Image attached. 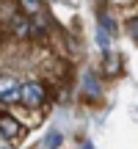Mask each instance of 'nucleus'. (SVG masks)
Instances as JSON below:
<instances>
[{"label":"nucleus","mask_w":138,"mask_h":149,"mask_svg":"<svg viewBox=\"0 0 138 149\" xmlns=\"http://www.w3.org/2000/svg\"><path fill=\"white\" fill-rule=\"evenodd\" d=\"M61 141H64V138H61V133H50L47 138H44V146H47V149H55V146H61Z\"/></svg>","instance_id":"8"},{"label":"nucleus","mask_w":138,"mask_h":149,"mask_svg":"<svg viewBox=\"0 0 138 149\" xmlns=\"http://www.w3.org/2000/svg\"><path fill=\"white\" fill-rule=\"evenodd\" d=\"M11 25H14V31L20 33V36H25V39H28V36H36V33H39V28L33 25L31 19H28V14H25V17H22V14L14 17V22H11Z\"/></svg>","instance_id":"4"},{"label":"nucleus","mask_w":138,"mask_h":149,"mask_svg":"<svg viewBox=\"0 0 138 149\" xmlns=\"http://www.w3.org/2000/svg\"><path fill=\"white\" fill-rule=\"evenodd\" d=\"M20 6H22V11H25L28 17H39V14H44L39 0H20Z\"/></svg>","instance_id":"5"},{"label":"nucleus","mask_w":138,"mask_h":149,"mask_svg":"<svg viewBox=\"0 0 138 149\" xmlns=\"http://www.w3.org/2000/svg\"><path fill=\"white\" fill-rule=\"evenodd\" d=\"M97 42H100V47L108 53V31H102V28H100V33H97Z\"/></svg>","instance_id":"10"},{"label":"nucleus","mask_w":138,"mask_h":149,"mask_svg":"<svg viewBox=\"0 0 138 149\" xmlns=\"http://www.w3.org/2000/svg\"><path fill=\"white\" fill-rule=\"evenodd\" d=\"M105 72L108 74H116L119 72V58H113L111 53H105Z\"/></svg>","instance_id":"7"},{"label":"nucleus","mask_w":138,"mask_h":149,"mask_svg":"<svg viewBox=\"0 0 138 149\" xmlns=\"http://www.w3.org/2000/svg\"><path fill=\"white\" fill-rule=\"evenodd\" d=\"M44 97H47V88H44L42 83H25V86H22L20 100L25 102L28 108H39L44 102Z\"/></svg>","instance_id":"2"},{"label":"nucleus","mask_w":138,"mask_h":149,"mask_svg":"<svg viewBox=\"0 0 138 149\" xmlns=\"http://www.w3.org/2000/svg\"><path fill=\"white\" fill-rule=\"evenodd\" d=\"M83 86H86V94H89V97H97V94H100V86L94 83V72H89L83 77Z\"/></svg>","instance_id":"6"},{"label":"nucleus","mask_w":138,"mask_h":149,"mask_svg":"<svg viewBox=\"0 0 138 149\" xmlns=\"http://www.w3.org/2000/svg\"><path fill=\"white\" fill-rule=\"evenodd\" d=\"M20 94H22V86L11 74H0V102L14 105V102H20Z\"/></svg>","instance_id":"1"},{"label":"nucleus","mask_w":138,"mask_h":149,"mask_svg":"<svg viewBox=\"0 0 138 149\" xmlns=\"http://www.w3.org/2000/svg\"><path fill=\"white\" fill-rule=\"evenodd\" d=\"M100 22H102V31H108V33L116 31V25H113V19H111L108 14H100Z\"/></svg>","instance_id":"9"},{"label":"nucleus","mask_w":138,"mask_h":149,"mask_svg":"<svg viewBox=\"0 0 138 149\" xmlns=\"http://www.w3.org/2000/svg\"><path fill=\"white\" fill-rule=\"evenodd\" d=\"M130 36H133L135 42H138V19H133V22H130Z\"/></svg>","instance_id":"11"},{"label":"nucleus","mask_w":138,"mask_h":149,"mask_svg":"<svg viewBox=\"0 0 138 149\" xmlns=\"http://www.w3.org/2000/svg\"><path fill=\"white\" fill-rule=\"evenodd\" d=\"M0 135L8 138V141L22 138V124L17 119H11V116H0Z\"/></svg>","instance_id":"3"}]
</instances>
